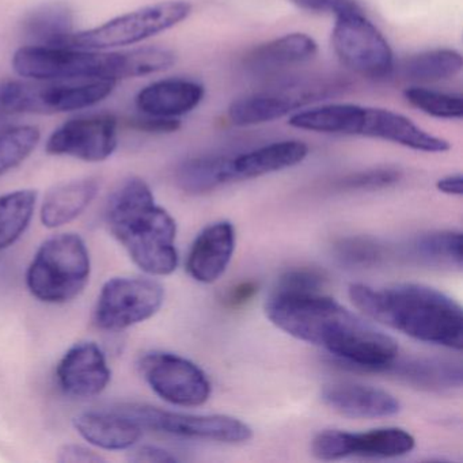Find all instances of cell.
<instances>
[{"label": "cell", "mask_w": 463, "mask_h": 463, "mask_svg": "<svg viewBox=\"0 0 463 463\" xmlns=\"http://www.w3.org/2000/svg\"><path fill=\"white\" fill-rule=\"evenodd\" d=\"M265 314L287 335L326 349L354 370L379 373L398 357L392 335L321 294H272Z\"/></svg>", "instance_id": "1"}, {"label": "cell", "mask_w": 463, "mask_h": 463, "mask_svg": "<svg viewBox=\"0 0 463 463\" xmlns=\"http://www.w3.org/2000/svg\"><path fill=\"white\" fill-rule=\"evenodd\" d=\"M348 295L354 307L373 321L414 340L462 351V307L439 289L417 283L351 284Z\"/></svg>", "instance_id": "2"}, {"label": "cell", "mask_w": 463, "mask_h": 463, "mask_svg": "<svg viewBox=\"0 0 463 463\" xmlns=\"http://www.w3.org/2000/svg\"><path fill=\"white\" fill-rule=\"evenodd\" d=\"M105 219L110 232L143 272L167 276L177 269V223L156 204L145 180L127 178L110 194Z\"/></svg>", "instance_id": "3"}, {"label": "cell", "mask_w": 463, "mask_h": 463, "mask_svg": "<svg viewBox=\"0 0 463 463\" xmlns=\"http://www.w3.org/2000/svg\"><path fill=\"white\" fill-rule=\"evenodd\" d=\"M175 63V52L156 47L107 53L80 48L28 45L13 56L15 72L34 80H110L118 82L166 71Z\"/></svg>", "instance_id": "4"}, {"label": "cell", "mask_w": 463, "mask_h": 463, "mask_svg": "<svg viewBox=\"0 0 463 463\" xmlns=\"http://www.w3.org/2000/svg\"><path fill=\"white\" fill-rule=\"evenodd\" d=\"M289 126L319 134L348 135L386 140L422 153H446L447 140L433 137L400 113L354 104H330L298 112Z\"/></svg>", "instance_id": "5"}, {"label": "cell", "mask_w": 463, "mask_h": 463, "mask_svg": "<svg viewBox=\"0 0 463 463\" xmlns=\"http://www.w3.org/2000/svg\"><path fill=\"white\" fill-rule=\"evenodd\" d=\"M91 272L90 254L78 234H59L45 241L26 273L34 298L45 303H66L85 289Z\"/></svg>", "instance_id": "6"}, {"label": "cell", "mask_w": 463, "mask_h": 463, "mask_svg": "<svg viewBox=\"0 0 463 463\" xmlns=\"http://www.w3.org/2000/svg\"><path fill=\"white\" fill-rule=\"evenodd\" d=\"M191 14L192 5L185 0H166L78 32L70 39L69 48L104 51L137 44L175 28Z\"/></svg>", "instance_id": "7"}, {"label": "cell", "mask_w": 463, "mask_h": 463, "mask_svg": "<svg viewBox=\"0 0 463 463\" xmlns=\"http://www.w3.org/2000/svg\"><path fill=\"white\" fill-rule=\"evenodd\" d=\"M116 83L110 80L6 82L0 85V99L18 116L72 112L99 104L112 94Z\"/></svg>", "instance_id": "8"}, {"label": "cell", "mask_w": 463, "mask_h": 463, "mask_svg": "<svg viewBox=\"0 0 463 463\" xmlns=\"http://www.w3.org/2000/svg\"><path fill=\"white\" fill-rule=\"evenodd\" d=\"M113 411L128 417L142 430L180 438L240 444L250 440L253 436V430L248 424L235 417L223 414L197 416L165 411L145 403H121L115 406Z\"/></svg>", "instance_id": "9"}, {"label": "cell", "mask_w": 463, "mask_h": 463, "mask_svg": "<svg viewBox=\"0 0 463 463\" xmlns=\"http://www.w3.org/2000/svg\"><path fill=\"white\" fill-rule=\"evenodd\" d=\"M165 289L147 278H113L99 292L94 319L108 332H120L147 321L161 310Z\"/></svg>", "instance_id": "10"}, {"label": "cell", "mask_w": 463, "mask_h": 463, "mask_svg": "<svg viewBox=\"0 0 463 463\" xmlns=\"http://www.w3.org/2000/svg\"><path fill=\"white\" fill-rule=\"evenodd\" d=\"M332 47L346 69L363 77L384 78L394 69L392 47L364 13L335 20Z\"/></svg>", "instance_id": "11"}, {"label": "cell", "mask_w": 463, "mask_h": 463, "mask_svg": "<svg viewBox=\"0 0 463 463\" xmlns=\"http://www.w3.org/2000/svg\"><path fill=\"white\" fill-rule=\"evenodd\" d=\"M139 370L153 392L172 405L194 408L210 398L207 375L185 357L170 352H148L140 357Z\"/></svg>", "instance_id": "12"}, {"label": "cell", "mask_w": 463, "mask_h": 463, "mask_svg": "<svg viewBox=\"0 0 463 463\" xmlns=\"http://www.w3.org/2000/svg\"><path fill=\"white\" fill-rule=\"evenodd\" d=\"M416 440L402 428L387 427L365 432L327 430L311 441V454L319 460H338L348 457L395 458L408 454Z\"/></svg>", "instance_id": "13"}, {"label": "cell", "mask_w": 463, "mask_h": 463, "mask_svg": "<svg viewBox=\"0 0 463 463\" xmlns=\"http://www.w3.org/2000/svg\"><path fill=\"white\" fill-rule=\"evenodd\" d=\"M118 127L109 113L71 118L51 135L45 150L85 162L107 161L118 148Z\"/></svg>", "instance_id": "14"}, {"label": "cell", "mask_w": 463, "mask_h": 463, "mask_svg": "<svg viewBox=\"0 0 463 463\" xmlns=\"http://www.w3.org/2000/svg\"><path fill=\"white\" fill-rule=\"evenodd\" d=\"M337 90L335 83L307 82L276 90L262 91L235 99L229 108V118L237 127L260 126L286 118L311 101L324 99Z\"/></svg>", "instance_id": "15"}, {"label": "cell", "mask_w": 463, "mask_h": 463, "mask_svg": "<svg viewBox=\"0 0 463 463\" xmlns=\"http://www.w3.org/2000/svg\"><path fill=\"white\" fill-rule=\"evenodd\" d=\"M56 375L66 394L91 398L107 389L112 371L104 351L96 343L80 341L61 357Z\"/></svg>", "instance_id": "16"}, {"label": "cell", "mask_w": 463, "mask_h": 463, "mask_svg": "<svg viewBox=\"0 0 463 463\" xmlns=\"http://www.w3.org/2000/svg\"><path fill=\"white\" fill-rule=\"evenodd\" d=\"M234 250V226L227 221L215 222L205 227L192 243L186 270L199 283H215L226 272Z\"/></svg>", "instance_id": "17"}, {"label": "cell", "mask_w": 463, "mask_h": 463, "mask_svg": "<svg viewBox=\"0 0 463 463\" xmlns=\"http://www.w3.org/2000/svg\"><path fill=\"white\" fill-rule=\"evenodd\" d=\"M321 398L327 408L348 419H383L395 416L401 409L394 395L365 384H329L322 390Z\"/></svg>", "instance_id": "18"}, {"label": "cell", "mask_w": 463, "mask_h": 463, "mask_svg": "<svg viewBox=\"0 0 463 463\" xmlns=\"http://www.w3.org/2000/svg\"><path fill=\"white\" fill-rule=\"evenodd\" d=\"M204 93V88L194 80L170 78L142 89L137 96V107L145 115L177 118L196 109Z\"/></svg>", "instance_id": "19"}, {"label": "cell", "mask_w": 463, "mask_h": 463, "mask_svg": "<svg viewBox=\"0 0 463 463\" xmlns=\"http://www.w3.org/2000/svg\"><path fill=\"white\" fill-rule=\"evenodd\" d=\"M308 156V147L299 140H284L230 156V173L234 181L251 180L297 166Z\"/></svg>", "instance_id": "20"}, {"label": "cell", "mask_w": 463, "mask_h": 463, "mask_svg": "<svg viewBox=\"0 0 463 463\" xmlns=\"http://www.w3.org/2000/svg\"><path fill=\"white\" fill-rule=\"evenodd\" d=\"M74 427L89 443L108 451L132 449L143 430L128 417L113 411H90L78 414Z\"/></svg>", "instance_id": "21"}, {"label": "cell", "mask_w": 463, "mask_h": 463, "mask_svg": "<svg viewBox=\"0 0 463 463\" xmlns=\"http://www.w3.org/2000/svg\"><path fill=\"white\" fill-rule=\"evenodd\" d=\"M379 373L395 376L411 386L427 392H449L460 389L463 383L462 364L451 360L427 357L398 360L395 357Z\"/></svg>", "instance_id": "22"}, {"label": "cell", "mask_w": 463, "mask_h": 463, "mask_svg": "<svg viewBox=\"0 0 463 463\" xmlns=\"http://www.w3.org/2000/svg\"><path fill=\"white\" fill-rule=\"evenodd\" d=\"M96 178H80L55 186L42 205V222L48 229L69 224L85 213L99 194Z\"/></svg>", "instance_id": "23"}, {"label": "cell", "mask_w": 463, "mask_h": 463, "mask_svg": "<svg viewBox=\"0 0 463 463\" xmlns=\"http://www.w3.org/2000/svg\"><path fill=\"white\" fill-rule=\"evenodd\" d=\"M23 34L36 47H69L74 32V13L64 4L36 7L24 18Z\"/></svg>", "instance_id": "24"}, {"label": "cell", "mask_w": 463, "mask_h": 463, "mask_svg": "<svg viewBox=\"0 0 463 463\" xmlns=\"http://www.w3.org/2000/svg\"><path fill=\"white\" fill-rule=\"evenodd\" d=\"M317 52L318 44L316 40L305 33H291L254 48L246 63L253 71L272 72L306 63Z\"/></svg>", "instance_id": "25"}, {"label": "cell", "mask_w": 463, "mask_h": 463, "mask_svg": "<svg viewBox=\"0 0 463 463\" xmlns=\"http://www.w3.org/2000/svg\"><path fill=\"white\" fill-rule=\"evenodd\" d=\"M175 183L185 194H203L232 183L230 156H197L183 162L175 172Z\"/></svg>", "instance_id": "26"}, {"label": "cell", "mask_w": 463, "mask_h": 463, "mask_svg": "<svg viewBox=\"0 0 463 463\" xmlns=\"http://www.w3.org/2000/svg\"><path fill=\"white\" fill-rule=\"evenodd\" d=\"M411 254L430 267L462 270V232L444 230L420 235L411 243Z\"/></svg>", "instance_id": "27"}, {"label": "cell", "mask_w": 463, "mask_h": 463, "mask_svg": "<svg viewBox=\"0 0 463 463\" xmlns=\"http://www.w3.org/2000/svg\"><path fill=\"white\" fill-rule=\"evenodd\" d=\"M463 69V59L458 51L449 48L425 51L405 59L401 64V72L406 80L417 82H439L459 74Z\"/></svg>", "instance_id": "28"}, {"label": "cell", "mask_w": 463, "mask_h": 463, "mask_svg": "<svg viewBox=\"0 0 463 463\" xmlns=\"http://www.w3.org/2000/svg\"><path fill=\"white\" fill-rule=\"evenodd\" d=\"M37 192L21 189L0 196V250L14 245L26 232L34 210Z\"/></svg>", "instance_id": "29"}, {"label": "cell", "mask_w": 463, "mask_h": 463, "mask_svg": "<svg viewBox=\"0 0 463 463\" xmlns=\"http://www.w3.org/2000/svg\"><path fill=\"white\" fill-rule=\"evenodd\" d=\"M403 97L411 107L432 118L446 120H460L463 118V99L457 94L413 86L403 91Z\"/></svg>", "instance_id": "30"}, {"label": "cell", "mask_w": 463, "mask_h": 463, "mask_svg": "<svg viewBox=\"0 0 463 463\" xmlns=\"http://www.w3.org/2000/svg\"><path fill=\"white\" fill-rule=\"evenodd\" d=\"M39 128L17 126L4 139H0V175L23 164L39 145Z\"/></svg>", "instance_id": "31"}, {"label": "cell", "mask_w": 463, "mask_h": 463, "mask_svg": "<svg viewBox=\"0 0 463 463\" xmlns=\"http://www.w3.org/2000/svg\"><path fill=\"white\" fill-rule=\"evenodd\" d=\"M335 259L348 268H373L384 259V249L367 237L344 238L335 245Z\"/></svg>", "instance_id": "32"}, {"label": "cell", "mask_w": 463, "mask_h": 463, "mask_svg": "<svg viewBox=\"0 0 463 463\" xmlns=\"http://www.w3.org/2000/svg\"><path fill=\"white\" fill-rule=\"evenodd\" d=\"M327 275L318 268L302 267L287 270L278 281L273 294L311 295L321 294L326 287Z\"/></svg>", "instance_id": "33"}, {"label": "cell", "mask_w": 463, "mask_h": 463, "mask_svg": "<svg viewBox=\"0 0 463 463\" xmlns=\"http://www.w3.org/2000/svg\"><path fill=\"white\" fill-rule=\"evenodd\" d=\"M400 170L394 167H378V169L364 170L354 173L343 178L338 183V188L345 191H378V189L389 188L400 183Z\"/></svg>", "instance_id": "34"}, {"label": "cell", "mask_w": 463, "mask_h": 463, "mask_svg": "<svg viewBox=\"0 0 463 463\" xmlns=\"http://www.w3.org/2000/svg\"><path fill=\"white\" fill-rule=\"evenodd\" d=\"M298 9L317 14H329L337 20L345 15L364 13L356 0H291Z\"/></svg>", "instance_id": "35"}, {"label": "cell", "mask_w": 463, "mask_h": 463, "mask_svg": "<svg viewBox=\"0 0 463 463\" xmlns=\"http://www.w3.org/2000/svg\"><path fill=\"white\" fill-rule=\"evenodd\" d=\"M128 127L147 134H172L181 128L177 118H156V116L145 115L129 118Z\"/></svg>", "instance_id": "36"}, {"label": "cell", "mask_w": 463, "mask_h": 463, "mask_svg": "<svg viewBox=\"0 0 463 463\" xmlns=\"http://www.w3.org/2000/svg\"><path fill=\"white\" fill-rule=\"evenodd\" d=\"M58 460L61 463H101L105 458L80 444H64L58 451Z\"/></svg>", "instance_id": "37"}, {"label": "cell", "mask_w": 463, "mask_h": 463, "mask_svg": "<svg viewBox=\"0 0 463 463\" xmlns=\"http://www.w3.org/2000/svg\"><path fill=\"white\" fill-rule=\"evenodd\" d=\"M257 294H259V283L253 280L242 281V283H238L237 286L232 287V288L227 292L226 298H224V303H226L229 308L243 307V306L248 305Z\"/></svg>", "instance_id": "38"}, {"label": "cell", "mask_w": 463, "mask_h": 463, "mask_svg": "<svg viewBox=\"0 0 463 463\" xmlns=\"http://www.w3.org/2000/svg\"><path fill=\"white\" fill-rule=\"evenodd\" d=\"M128 459L134 463H173L177 462V458L167 451L156 446H142L134 449L129 454Z\"/></svg>", "instance_id": "39"}, {"label": "cell", "mask_w": 463, "mask_h": 463, "mask_svg": "<svg viewBox=\"0 0 463 463\" xmlns=\"http://www.w3.org/2000/svg\"><path fill=\"white\" fill-rule=\"evenodd\" d=\"M436 188L441 194L449 196H462L463 194V177L462 175H449L440 178L436 183Z\"/></svg>", "instance_id": "40"}, {"label": "cell", "mask_w": 463, "mask_h": 463, "mask_svg": "<svg viewBox=\"0 0 463 463\" xmlns=\"http://www.w3.org/2000/svg\"><path fill=\"white\" fill-rule=\"evenodd\" d=\"M18 115H15L6 102L0 99V139H4L13 128H15V118Z\"/></svg>", "instance_id": "41"}]
</instances>
